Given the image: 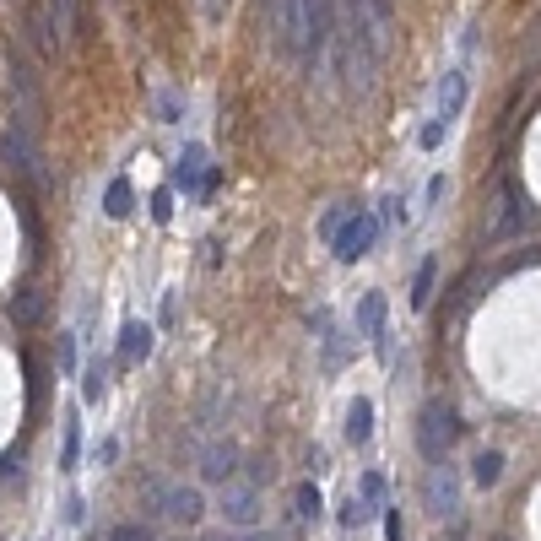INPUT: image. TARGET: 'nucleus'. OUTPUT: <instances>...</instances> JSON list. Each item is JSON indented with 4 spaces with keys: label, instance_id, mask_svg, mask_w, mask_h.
Masks as SVG:
<instances>
[{
    "label": "nucleus",
    "instance_id": "1",
    "mask_svg": "<svg viewBox=\"0 0 541 541\" xmlns=\"http://www.w3.org/2000/svg\"><path fill=\"white\" fill-rule=\"evenodd\" d=\"M336 33H341V11L336 0H303V71H325L336 49Z\"/></svg>",
    "mask_w": 541,
    "mask_h": 541
},
{
    "label": "nucleus",
    "instance_id": "2",
    "mask_svg": "<svg viewBox=\"0 0 541 541\" xmlns=\"http://www.w3.org/2000/svg\"><path fill=\"white\" fill-rule=\"evenodd\" d=\"M455 439H460L455 406L450 401H428V406H422V412H417V450H422V460H428V466L450 460Z\"/></svg>",
    "mask_w": 541,
    "mask_h": 541
},
{
    "label": "nucleus",
    "instance_id": "3",
    "mask_svg": "<svg viewBox=\"0 0 541 541\" xmlns=\"http://www.w3.org/2000/svg\"><path fill=\"white\" fill-rule=\"evenodd\" d=\"M71 33H76V0H38V11H33V44L44 49L49 60L71 44Z\"/></svg>",
    "mask_w": 541,
    "mask_h": 541
},
{
    "label": "nucleus",
    "instance_id": "4",
    "mask_svg": "<svg viewBox=\"0 0 541 541\" xmlns=\"http://www.w3.org/2000/svg\"><path fill=\"white\" fill-rule=\"evenodd\" d=\"M266 6V33L287 60L303 55V0H260Z\"/></svg>",
    "mask_w": 541,
    "mask_h": 541
},
{
    "label": "nucleus",
    "instance_id": "5",
    "mask_svg": "<svg viewBox=\"0 0 541 541\" xmlns=\"http://www.w3.org/2000/svg\"><path fill=\"white\" fill-rule=\"evenodd\" d=\"M422 504H428L433 520H455L460 514V471L450 466V460L428 466V477H422Z\"/></svg>",
    "mask_w": 541,
    "mask_h": 541
},
{
    "label": "nucleus",
    "instance_id": "6",
    "mask_svg": "<svg viewBox=\"0 0 541 541\" xmlns=\"http://www.w3.org/2000/svg\"><path fill=\"white\" fill-rule=\"evenodd\" d=\"M222 520H228L233 531H255L260 525V482L255 477H233L222 487Z\"/></svg>",
    "mask_w": 541,
    "mask_h": 541
},
{
    "label": "nucleus",
    "instance_id": "7",
    "mask_svg": "<svg viewBox=\"0 0 541 541\" xmlns=\"http://www.w3.org/2000/svg\"><path fill=\"white\" fill-rule=\"evenodd\" d=\"M374 239H379V217L374 211H352V217L341 222V233L331 239V249H336L341 266H352V260H363L368 249H374Z\"/></svg>",
    "mask_w": 541,
    "mask_h": 541
},
{
    "label": "nucleus",
    "instance_id": "8",
    "mask_svg": "<svg viewBox=\"0 0 541 541\" xmlns=\"http://www.w3.org/2000/svg\"><path fill=\"white\" fill-rule=\"evenodd\" d=\"M174 184L184 195H195V201H206L211 190H217V174H211V157L201 141H190V147L179 152V163H174Z\"/></svg>",
    "mask_w": 541,
    "mask_h": 541
},
{
    "label": "nucleus",
    "instance_id": "9",
    "mask_svg": "<svg viewBox=\"0 0 541 541\" xmlns=\"http://www.w3.org/2000/svg\"><path fill=\"white\" fill-rule=\"evenodd\" d=\"M157 509L168 514L174 525H195L206 514V493L190 482H174V487H157Z\"/></svg>",
    "mask_w": 541,
    "mask_h": 541
},
{
    "label": "nucleus",
    "instance_id": "10",
    "mask_svg": "<svg viewBox=\"0 0 541 541\" xmlns=\"http://www.w3.org/2000/svg\"><path fill=\"white\" fill-rule=\"evenodd\" d=\"M466 98H471V76L455 65V71H444V76H439V98H433V120H439L444 130H450V125L460 120V109H466Z\"/></svg>",
    "mask_w": 541,
    "mask_h": 541
},
{
    "label": "nucleus",
    "instance_id": "11",
    "mask_svg": "<svg viewBox=\"0 0 541 541\" xmlns=\"http://www.w3.org/2000/svg\"><path fill=\"white\" fill-rule=\"evenodd\" d=\"M233 477H239V444H233V439H211V444H201V482L228 487Z\"/></svg>",
    "mask_w": 541,
    "mask_h": 541
},
{
    "label": "nucleus",
    "instance_id": "12",
    "mask_svg": "<svg viewBox=\"0 0 541 541\" xmlns=\"http://www.w3.org/2000/svg\"><path fill=\"white\" fill-rule=\"evenodd\" d=\"M147 358H152V325H147V320H125V331H120V352H114V363L136 368V363H147Z\"/></svg>",
    "mask_w": 541,
    "mask_h": 541
},
{
    "label": "nucleus",
    "instance_id": "13",
    "mask_svg": "<svg viewBox=\"0 0 541 541\" xmlns=\"http://www.w3.org/2000/svg\"><path fill=\"white\" fill-rule=\"evenodd\" d=\"M368 439H374V401L358 395V401L347 406V444H352V450H363Z\"/></svg>",
    "mask_w": 541,
    "mask_h": 541
},
{
    "label": "nucleus",
    "instance_id": "14",
    "mask_svg": "<svg viewBox=\"0 0 541 541\" xmlns=\"http://www.w3.org/2000/svg\"><path fill=\"white\" fill-rule=\"evenodd\" d=\"M6 314L17 325H38L44 320V293H38V287H17V293L6 298Z\"/></svg>",
    "mask_w": 541,
    "mask_h": 541
},
{
    "label": "nucleus",
    "instance_id": "15",
    "mask_svg": "<svg viewBox=\"0 0 541 541\" xmlns=\"http://www.w3.org/2000/svg\"><path fill=\"white\" fill-rule=\"evenodd\" d=\"M352 325H358V336H385V293H363L358 298V320H352Z\"/></svg>",
    "mask_w": 541,
    "mask_h": 541
},
{
    "label": "nucleus",
    "instance_id": "16",
    "mask_svg": "<svg viewBox=\"0 0 541 541\" xmlns=\"http://www.w3.org/2000/svg\"><path fill=\"white\" fill-rule=\"evenodd\" d=\"M520 222H525V206H520V190L509 184V190H504V206H498V222H493V239H509Z\"/></svg>",
    "mask_w": 541,
    "mask_h": 541
},
{
    "label": "nucleus",
    "instance_id": "17",
    "mask_svg": "<svg viewBox=\"0 0 541 541\" xmlns=\"http://www.w3.org/2000/svg\"><path fill=\"white\" fill-rule=\"evenodd\" d=\"M103 395H109V363L92 358L87 374H82V401H87V406H103Z\"/></svg>",
    "mask_w": 541,
    "mask_h": 541
},
{
    "label": "nucleus",
    "instance_id": "18",
    "mask_svg": "<svg viewBox=\"0 0 541 541\" xmlns=\"http://www.w3.org/2000/svg\"><path fill=\"white\" fill-rule=\"evenodd\" d=\"M471 482H477V487H498V482H504V455L482 450L477 460H471Z\"/></svg>",
    "mask_w": 541,
    "mask_h": 541
},
{
    "label": "nucleus",
    "instance_id": "19",
    "mask_svg": "<svg viewBox=\"0 0 541 541\" xmlns=\"http://www.w3.org/2000/svg\"><path fill=\"white\" fill-rule=\"evenodd\" d=\"M103 211H109L114 222H120V217H130V211H136V195H130V179H114L109 190H103Z\"/></svg>",
    "mask_w": 541,
    "mask_h": 541
},
{
    "label": "nucleus",
    "instance_id": "20",
    "mask_svg": "<svg viewBox=\"0 0 541 541\" xmlns=\"http://www.w3.org/2000/svg\"><path fill=\"white\" fill-rule=\"evenodd\" d=\"M433 282H439V260H422L417 276H412V309H428L433 298Z\"/></svg>",
    "mask_w": 541,
    "mask_h": 541
},
{
    "label": "nucleus",
    "instance_id": "21",
    "mask_svg": "<svg viewBox=\"0 0 541 541\" xmlns=\"http://www.w3.org/2000/svg\"><path fill=\"white\" fill-rule=\"evenodd\" d=\"M293 504H298L303 520H320V514H325V498H320V487H314V482H298Z\"/></svg>",
    "mask_w": 541,
    "mask_h": 541
},
{
    "label": "nucleus",
    "instance_id": "22",
    "mask_svg": "<svg viewBox=\"0 0 541 541\" xmlns=\"http://www.w3.org/2000/svg\"><path fill=\"white\" fill-rule=\"evenodd\" d=\"M358 504H363V520H368V514H379V504H385V482H379L374 477V471H368V477H363V487H358Z\"/></svg>",
    "mask_w": 541,
    "mask_h": 541
},
{
    "label": "nucleus",
    "instance_id": "23",
    "mask_svg": "<svg viewBox=\"0 0 541 541\" xmlns=\"http://www.w3.org/2000/svg\"><path fill=\"white\" fill-rule=\"evenodd\" d=\"M82 460V428H76V417H65V450H60V466H76Z\"/></svg>",
    "mask_w": 541,
    "mask_h": 541
},
{
    "label": "nucleus",
    "instance_id": "24",
    "mask_svg": "<svg viewBox=\"0 0 541 541\" xmlns=\"http://www.w3.org/2000/svg\"><path fill=\"white\" fill-rule=\"evenodd\" d=\"M195 6H201V22H206V28L228 22V0H195Z\"/></svg>",
    "mask_w": 541,
    "mask_h": 541
},
{
    "label": "nucleus",
    "instance_id": "25",
    "mask_svg": "<svg viewBox=\"0 0 541 541\" xmlns=\"http://www.w3.org/2000/svg\"><path fill=\"white\" fill-rule=\"evenodd\" d=\"M109 541H152V531H147V525H136V520H125V525H114Z\"/></svg>",
    "mask_w": 541,
    "mask_h": 541
},
{
    "label": "nucleus",
    "instance_id": "26",
    "mask_svg": "<svg viewBox=\"0 0 541 541\" xmlns=\"http://www.w3.org/2000/svg\"><path fill=\"white\" fill-rule=\"evenodd\" d=\"M152 217H157V222L174 217V190H157V195H152Z\"/></svg>",
    "mask_w": 541,
    "mask_h": 541
},
{
    "label": "nucleus",
    "instance_id": "27",
    "mask_svg": "<svg viewBox=\"0 0 541 541\" xmlns=\"http://www.w3.org/2000/svg\"><path fill=\"white\" fill-rule=\"evenodd\" d=\"M444 136H450V130H444L439 120H428V125H422V136H417V141H422V147H428V152H433V147H439V141H444Z\"/></svg>",
    "mask_w": 541,
    "mask_h": 541
},
{
    "label": "nucleus",
    "instance_id": "28",
    "mask_svg": "<svg viewBox=\"0 0 541 541\" xmlns=\"http://www.w3.org/2000/svg\"><path fill=\"white\" fill-rule=\"evenodd\" d=\"M401 536H406L401 514H395V509H385V541H401Z\"/></svg>",
    "mask_w": 541,
    "mask_h": 541
},
{
    "label": "nucleus",
    "instance_id": "29",
    "mask_svg": "<svg viewBox=\"0 0 541 541\" xmlns=\"http://www.w3.org/2000/svg\"><path fill=\"white\" fill-rule=\"evenodd\" d=\"M157 114H163V120L174 125V114H179V98H174V92H163V98H157Z\"/></svg>",
    "mask_w": 541,
    "mask_h": 541
},
{
    "label": "nucleus",
    "instance_id": "30",
    "mask_svg": "<svg viewBox=\"0 0 541 541\" xmlns=\"http://www.w3.org/2000/svg\"><path fill=\"white\" fill-rule=\"evenodd\" d=\"M60 363L76 368V341H71V336H60Z\"/></svg>",
    "mask_w": 541,
    "mask_h": 541
},
{
    "label": "nucleus",
    "instance_id": "31",
    "mask_svg": "<svg viewBox=\"0 0 541 541\" xmlns=\"http://www.w3.org/2000/svg\"><path fill=\"white\" fill-rule=\"evenodd\" d=\"M217 541H276V536H217Z\"/></svg>",
    "mask_w": 541,
    "mask_h": 541
}]
</instances>
